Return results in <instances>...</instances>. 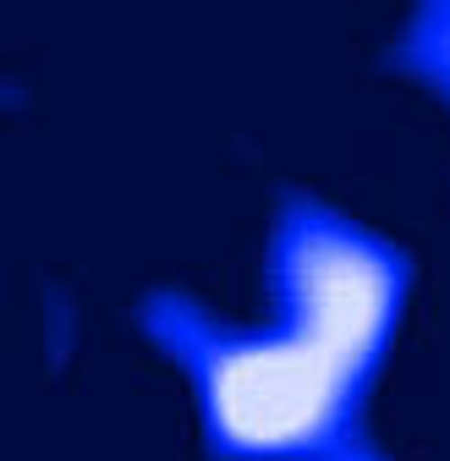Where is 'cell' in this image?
<instances>
[{
  "instance_id": "7a4b0ae2",
  "label": "cell",
  "mask_w": 450,
  "mask_h": 461,
  "mask_svg": "<svg viewBox=\"0 0 450 461\" xmlns=\"http://www.w3.org/2000/svg\"><path fill=\"white\" fill-rule=\"evenodd\" d=\"M401 67L412 77H423L450 104V6H434L412 23V33L401 44Z\"/></svg>"
},
{
  "instance_id": "6da1fadb",
  "label": "cell",
  "mask_w": 450,
  "mask_h": 461,
  "mask_svg": "<svg viewBox=\"0 0 450 461\" xmlns=\"http://www.w3.org/2000/svg\"><path fill=\"white\" fill-rule=\"evenodd\" d=\"M274 319L214 324L182 297H154L148 330L198 390L225 461H313L346 445V423L396 340L407 258L335 209L297 198L269 242Z\"/></svg>"
}]
</instances>
